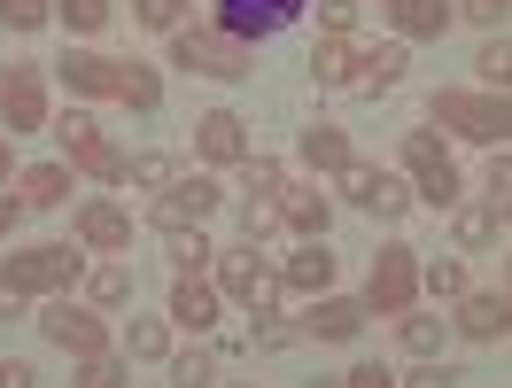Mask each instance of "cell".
<instances>
[{"instance_id": "obj_1", "label": "cell", "mask_w": 512, "mask_h": 388, "mask_svg": "<svg viewBox=\"0 0 512 388\" xmlns=\"http://www.w3.org/2000/svg\"><path fill=\"white\" fill-rule=\"evenodd\" d=\"M435 125L466 132V140H481V148H497V140H512V101H505V94H466V86H443V94H435Z\"/></svg>"}, {"instance_id": "obj_2", "label": "cell", "mask_w": 512, "mask_h": 388, "mask_svg": "<svg viewBox=\"0 0 512 388\" xmlns=\"http://www.w3.org/2000/svg\"><path fill=\"white\" fill-rule=\"evenodd\" d=\"M171 63L194 70V78H249V47L210 32V24H194V32H171Z\"/></svg>"}, {"instance_id": "obj_3", "label": "cell", "mask_w": 512, "mask_h": 388, "mask_svg": "<svg viewBox=\"0 0 512 388\" xmlns=\"http://www.w3.org/2000/svg\"><path fill=\"white\" fill-rule=\"evenodd\" d=\"M0 280L24 295H70L86 280V257H70V249H16V257L0 264Z\"/></svg>"}, {"instance_id": "obj_4", "label": "cell", "mask_w": 512, "mask_h": 388, "mask_svg": "<svg viewBox=\"0 0 512 388\" xmlns=\"http://www.w3.org/2000/svg\"><path fill=\"white\" fill-rule=\"evenodd\" d=\"M404 163H412L419 202H427V210H458V202H466V194H458V163L443 156L435 132H404Z\"/></svg>"}, {"instance_id": "obj_5", "label": "cell", "mask_w": 512, "mask_h": 388, "mask_svg": "<svg viewBox=\"0 0 512 388\" xmlns=\"http://www.w3.org/2000/svg\"><path fill=\"white\" fill-rule=\"evenodd\" d=\"M55 140H63V163H70V171H86V179H125V156L101 140V125L86 117V109L55 117Z\"/></svg>"}, {"instance_id": "obj_6", "label": "cell", "mask_w": 512, "mask_h": 388, "mask_svg": "<svg viewBox=\"0 0 512 388\" xmlns=\"http://www.w3.org/2000/svg\"><path fill=\"white\" fill-rule=\"evenodd\" d=\"M210 210H218V179L194 171V179H171V187L148 202V226H156V233H194Z\"/></svg>"}, {"instance_id": "obj_7", "label": "cell", "mask_w": 512, "mask_h": 388, "mask_svg": "<svg viewBox=\"0 0 512 388\" xmlns=\"http://www.w3.org/2000/svg\"><path fill=\"white\" fill-rule=\"evenodd\" d=\"M412 295H419V249H381V257H373V280H365V311L404 319Z\"/></svg>"}, {"instance_id": "obj_8", "label": "cell", "mask_w": 512, "mask_h": 388, "mask_svg": "<svg viewBox=\"0 0 512 388\" xmlns=\"http://www.w3.org/2000/svg\"><path fill=\"white\" fill-rule=\"evenodd\" d=\"M39 326H47V342L70 357H101L109 350V326H101V311H86V303H70V295H55L47 311H39Z\"/></svg>"}, {"instance_id": "obj_9", "label": "cell", "mask_w": 512, "mask_h": 388, "mask_svg": "<svg viewBox=\"0 0 512 388\" xmlns=\"http://www.w3.org/2000/svg\"><path fill=\"white\" fill-rule=\"evenodd\" d=\"M311 0H218V32L225 39H272V32H288L295 16H303Z\"/></svg>"}, {"instance_id": "obj_10", "label": "cell", "mask_w": 512, "mask_h": 388, "mask_svg": "<svg viewBox=\"0 0 512 388\" xmlns=\"http://www.w3.org/2000/svg\"><path fill=\"white\" fill-rule=\"evenodd\" d=\"M334 179H342V194H350L357 210H373V218H404V210H412V187H404V179H388L381 163H357L350 156Z\"/></svg>"}, {"instance_id": "obj_11", "label": "cell", "mask_w": 512, "mask_h": 388, "mask_svg": "<svg viewBox=\"0 0 512 388\" xmlns=\"http://www.w3.org/2000/svg\"><path fill=\"white\" fill-rule=\"evenodd\" d=\"M210 272H218V295L249 303V311H264V303L280 295V280H272V272L256 264V249H218V264H210Z\"/></svg>"}, {"instance_id": "obj_12", "label": "cell", "mask_w": 512, "mask_h": 388, "mask_svg": "<svg viewBox=\"0 0 512 388\" xmlns=\"http://www.w3.org/2000/svg\"><path fill=\"white\" fill-rule=\"evenodd\" d=\"M0 117H8V140L47 125V86H39V70H32V63H16L8 78H0Z\"/></svg>"}, {"instance_id": "obj_13", "label": "cell", "mask_w": 512, "mask_h": 388, "mask_svg": "<svg viewBox=\"0 0 512 388\" xmlns=\"http://www.w3.org/2000/svg\"><path fill=\"white\" fill-rule=\"evenodd\" d=\"M194 148H202L210 163H241L249 156V132H241L233 109H202V117H194Z\"/></svg>"}, {"instance_id": "obj_14", "label": "cell", "mask_w": 512, "mask_h": 388, "mask_svg": "<svg viewBox=\"0 0 512 388\" xmlns=\"http://www.w3.org/2000/svg\"><path fill=\"white\" fill-rule=\"evenodd\" d=\"M78 241L101 249V257H125L132 249V218L117 210V202H86V210H78Z\"/></svg>"}, {"instance_id": "obj_15", "label": "cell", "mask_w": 512, "mask_h": 388, "mask_svg": "<svg viewBox=\"0 0 512 388\" xmlns=\"http://www.w3.org/2000/svg\"><path fill=\"white\" fill-rule=\"evenodd\" d=\"M450 0H388V24H396V39L412 47V39H443L450 32Z\"/></svg>"}, {"instance_id": "obj_16", "label": "cell", "mask_w": 512, "mask_h": 388, "mask_svg": "<svg viewBox=\"0 0 512 388\" xmlns=\"http://www.w3.org/2000/svg\"><path fill=\"white\" fill-rule=\"evenodd\" d=\"M450 326H458L466 342H497L512 326V295H458V319Z\"/></svg>"}, {"instance_id": "obj_17", "label": "cell", "mask_w": 512, "mask_h": 388, "mask_svg": "<svg viewBox=\"0 0 512 388\" xmlns=\"http://www.w3.org/2000/svg\"><path fill=\"white\" fill-rule=\"evenodd\" d=\"M303 334H319V342H357V334H365V303H350V295H319L311 319H303Z\"/></svg>"}, {"instance_id": "obj_18", "label": "cell", "mask_w": 512, "mask_h": 388, "mask_svg": "<svg viewBox=\"0 0 512 388\" xmlns=\"http://www.w3.org/2000/svg\"><path fill=\"white\" fill-rule=\"evenodd\" d=\"M404 70H412V47H404V39L365 47V55H357V94H388V86H404Z\"/></svg>"}, {"instance_id": "obj_19", "label": "cell", "mask_w": 512, "mask_h": 388, "mask_svg": "<svg viewBox=\"0 0 512 388\" xmlns=\"http://www.w3.org/2000/svg\"><path fill=\"white\" fill-rule=\"evenodd\" d=\"M55 70H63V86H70V94H86V101L117 94V63H109V55H86V47H70Z\"/></svg>"}, {"instance_id": "obj_20", "label": "cell", "mask_w": 512, "mask_h": 388, "mask_svg": "<svg viewBox=\"0 0 512 388\" xmlns=\"http://www.w3.org/2000/svg\"><path fill=\"white\" fill-rule=\"evenodd\" d=\"M171 326L210 334V326H218V288H210V280H179V288H171Z\"/></svg>"}, {"instance_id": "obj_21", "label": "cell", "mask_w": 512, "mask_h": 388, "mask_svg": "<svg viewBox=\"0 0 512 388\" xmlns=\"http://www.w3.org/2000/svg\"><path fill=\"white\" fill-rule=\"evenodd\" d=\"M280 218H288L303 241H326V218H334V202L319 187H280Z\"/></svg>"}, {"instance_id": "obj_22", "label": "cell", "mask_w": 512, "mask_h": 388, "mask_svg": "<svg viewBox=\"0 0 512 388\" xmlns=\"http://www.w3.org/2000/svg\"><path fill=\"white\" fill-rule=\"evenodd\" d=\"M280 288H295V295H326V288H334L326 241H303V257H288V280H280Z\"/></svg>"}, {"instance_id": "obj_23", "label": "cell", "mask_w": 512, "mask_h": 388, "mask_svg": "<svg viewBox=\"0 0 512 388\" xmlns=\"http://www.w3.org/2000/svg\"><path fill=\"white\" fill-rule=\"evenodd\" d=\"M16 194H24V210H55V202H70V163H39V171H24Z\"/></svg>"}, {"instance_id": "obj_24", "label": "cell", "mask_w": 512, "mask_h": 388, "mask_svg": "<svg viewBox=\"0 0 512 388\" xmlns=\"http://www.w3.org/2000/svg\"><path fill=\"white\" fill-rule=\"evenodd\" d=\"M303 163L334 179V171L350 163V132H342V125H311V132H303Z\"/></svg>"}, {"instance_id": "obj_25", "label": "cell", "mask_w": 512, "mask_h": 388, "mask_svg": "<svg viewBox=\"0 0 512 388\" xmlns=\"http://www.w3.org/2000/svg\"><path fill=\"white\" fill-rule=\"evenodd\" d=\"M450 233H458V249L474 257V249L497 241V210H489V202H458V210H450Z\"/></svg>"}, {"instance_id": "obj_26", "label": "cell", "mask_w": 512, "mask_h": 388, "mask_svg": "<svg viewBox=\"0 0 512 388\" xmlns=\"http://www.w3.org/2000/svg\"><path fill=\"white\" fill-rule=\"evenodd\" d=\"M117 101L148 117V109H156V101H163V78H156V70H148V63H117Z\"/></svg>"}, {"instance_id": "obj_27", "label": "cell", "mask_w": 512, "mask_h": 388, "mask_svg": "<svg viewBox=\"0 0 512 388\" xmlns=\"http://www.w3.org/2000/svg\"><path fill=\"white\" fill-rule=\"evenodd\" d=\"M311 78L319 86H357V47L350 39H326L319 55H311Z\"/></svg>"}, {"instance_id": "obj_28", "label": "cell", "mask_w": 512, "mask_h": 388, "mask_svg": "<svg viewBox=\"0 0 512 388\" xmlns=\"http://www.w3.org/2000/svg\"><path fill=\"white\" fill-rule=\"evenodd\" d=\"M55 16H63V32L70 39H94V32H109V0H55Z\"/></svg>"}, {"instance_id": "obj_29", "label": "cell", "mask_w": 512, "mask_h": 388, "mask_svg": "<svg viewBox=\"0 0 512 388\" xmlns=\"http://www.w3.org/2000/svg\"><path fill=\"white\" fill-rule=\"evenodd\" d=\"M125 357H140V365L171 357V319H132L125 326Z\"/></svg>"}, {"instance_id": "obj_30", "label": "cell", "mask_w": 512, "mask_h": 388, "mask_svg": "<svg viewBox=\"0 0 512 388\" xmlns=\"http://www.w3.org/2000/svg\"><path fill=\"white\" fill-rule=\"evenodd\" d=\"M86 295H94L101 311L132 303V264H94V272H86Z\"/></svg>"}, {"instance_id": "obj_31", "label": "cell", "mask_w": 512, "mask_h": 388, "mask_svg": "<svg viewBox=\"0 0 512 388\" xmlns=\"http://www.w3.org/2000/svg\"><path fill=\"white\" fill-rule=\"evenodd\" d=\"M210 264H218V249H210L202 233H171V272H179V280H202Z\"/></svg>"}, {"instance_id": "obj_32", "label": "cell", "mask_w": 512, "mask_h": 388, "mask_svg": "<svg viewBox=\"0 0 512 388\" xmlns=\"http://www.w3.org/2000/svg\"><path fill=\"white\" fill-rule=\"evenodd\" d=\"M419 288L443 295V303H458V295H466V264H458V257H427V264H419Z\"/></svg>"}, {"instance_id": "obj_33", "label": "cell", "mask_w": 512, "mask_h": 388, "mask_svg": "<svg viewBox=\"0 0 512 388\" xmlns=\"http://www.w3.org/2000/svg\"><path fill=\"white\" fill-rule=\"evenodd\" d=\"M280 226H288V218H280V202H264V194H249V202H241V233H249V249L264 241V233H280Z\"/></svg>"}, {"instance_id": "obj_34", "label": "cell", "mask_w": 512, "mask_h": 388, "mask_svg": "<svg viewBox=\"0 0 512 388\" xmlns=\"http://www.w3.org/2000/svg\"><path fill=\"white\" fill-rule=\"evenodd\" d=\"M210 381H218V357H210V350L171 357V388H210Z\"/></svg>"}, {"instance_id": "obj_35", "label": "cell", "mask_w": 512, "mask_h": 388, "mask_svg": "<svg viewBox=\"0 0 512 388\" xmlns=\"http://www.w3.org/2000/svg\"><path fill=\"white\" fill-rule=\"evenodd\" d=\"M396 334H404V350H412V357H435V350H443V319H419V311H404V326H396Z\"/></svg>"}, {"instance_id": "obj_36", "label": "cell", "mask_w": 512, "mask_h": 388, "mask_svg": "<svg viewBox=\"0 0 512 388\" xmlns=\"http://www.w3.org/2000/svg\"><path fill=\"white\" fill-rule=\"evenodd\" d=\"M78 388H125V357H78Z\"/></svg>"}, {"instance_id": "obj_37", "label": "cell", "mask_w": 512, "mask_h": 388, "mask_svg": "<svg viewBox=\"0 0 512 388\" xmlns=\"http://www.w3.org/2000/svg\"><path fill=\"white\" fill-rule=\"evenodd\" d=\"M47 16H55V0H0V24L8 32H39Z\"/></svg>"}, {"instance_id": "obj_38", "label": "cell", "mask_w": 512, "mask_h": 388, "mask_svg": "<svg viewBox=\"0 0 512 388\" xmlns=\"http://www.w3.org/2000/svg\"><path fill=\"white\" fill-rule=\"evenodd\" d=\"M125 179H132V187H156V194H163L171 179H179V163H171V156H132Z\"/></svg>"}, {"instance_id": "obj_39", "label": "cell", "mask_w": 512, "mask_h": 388, "mask_svg": "<svg viewBox=\"0 0 512 388\" xmlns=\"http://www.w3.org/2000/svg\"><path fill=\"white\" fill-rule=\"evenodd\" d=\"M241 187H249V194H280V187H288V171H280L272 156H241Z\"/></svg>"}, {"instance_id": "obj_40", "label": "cell", "mask_w": 512, "mask_h": 388, "mask_svg": "<svg viewBox=\"0 0 512 388\" xmlns=\"http://www.w3.org/2000/svg\"><path fill=\"white\" fill-rule=\"evenodd\" d=\"M132 16H140L148 32H179V16H187V0H132Z\"/></svg>"}, {"instance_id": "obj_41", "label": "cell", "mask_w": 512, "mask_h": 388, "mask_svg": "<svg viewBox=\"0 0 512 388\" xmlns=\"http://www.w3.org/2000/svg\"><path fill=\"white\" fill-rule=\"evenodd\" d=\"M319 24H326V39H350L357 32V0H319Z\"/></svg>"}, {"instance_id": "obj_42", "label": "cell", "mask_w": 512, "mask_h": 388, "mask_svg": "<svg viewBox=\"0 0 512 388\" xmlns=\"http://www.w3.org/2000/svg\"><path fill=\"white\" fill-rule=\"evenodd\" d=\"M489 210H497V218H512V156L489 163Z\"/></svg>"}, {"instance_id": "obj_43", "label": "cell", "mask_w": 512, "mask_h": 388, "mask_svg": "<svg viewBox=\"0 0 512 388\" xmlns=\"http://www.w3.org/2000/svg\"><path fill=\"white\" fill-rule=\"evenodd\" d=\"M249 342H256V350H288L295 326H288V319H272V311H256V334H249Z\"/></svg>"}, {"instance_id": "obj_44", "label": "cell", "mask_w": 512, "mask_h": 388, "mask_svg": "<svg viewBox=\"0 0 512 388\" xmlns=\"http://www.w3.org/2000/svg\"><path fill=\"white\" fill-rule=\"evenodd\" d=\"M481 78H489V86H497V94H505V78H512V47H481Z\"/></svg>"}, {"instance_id": "obj_45", "label": "cell", "mask_w": 512, "mask_h": 388, "mask_svg": "<svg viewBox=\"0 0 512 388\" xmlns=\"http://www.w3.org/2000/svg\"><path fill=\"white\" fill-rule=\"evenodd\" d=\"M466 373H450V365H419L412 381H396V388H458Z\"/></svg>"}, {"instance_id": "obj_46", "label": "cell", "mask_w": 512, "mask_h": 388, "mask_svg": "<svg viewBox=\"0 0 512 388\" xmlns=\"http://www.w3.org/2000/svg\"><path fill=\"white\" fill-rule=\"evenodd\" d=\"M342 388H396V373L388 365H357V373H342Z\"/></svg>"}, {"instance_id": "obj_47", "label": "cell", "mask_w": 512, "mask_h": 388, "mask_svg": "<svg viewBox=\"0 0 512 388\" xmlns=\"http://www.w3.org/2000/svg\"><path fill=\"white\" fill-rule=\"evenodd\" d=\"M512 0H458V16H474V24H505Z\"/></svg>"}, {"instance_id": "obj_48", "label": "cell", "mask_w": 512, "mask_h": 388, "mask_svg": "<svg viewBox=\"0 0 512 388\" xmlns=\"http://www.w3.org/2000/svg\"><path fill=\"white\" fill-rule=\"evenodd\" d=\"M32 381H39V373L24 365V357H0V388H32Z\"/></svg>"}, {"instance_id": "obj_49", "label": "cell", "mask_w": 512, "mask_h": 388, "mask_svg": "<svg viewBox=\"0 0 512 388\" xmlns=\"http://www.w3.org/2000/svg\"><path fill=\"white\" fill-rule=\"evenodd\" d=\"M16 218H24V194H8V187H0V241L16 233Z\"/></svg>"}, {"instance_id": "obj_50", "label": "cell", "mask_w": 512, "mask_h": 388, "mask_svg": "<svg viewBox=\"0 0 512 388\" xmlns=\"http://www.w3.org/2000/svg\"><path fill=\"white\" fill-rule=\"evenodd\" d=\"M24 303H32V295H24V288H8V280H0V319H24Z\"/></svg>"}, {"instance_id": "obj_51", "label": "cell", "mask_w": 512, "mask_h": 388, "mask_svg": "<svg viewBox=\"0 0 512 388\" xmlns=\"http://www.w3.org/2000/svg\"><path fill=\"white\" fill-rule=\"evenodd\" d=\"M8 179H16V140L0 132V187H8Z\"/></svg>"}, {"instance_id": "obj_52", "label": "cell", "mask_w": 512, "mask_h": 388, "mask_svg": "<svg viewBox=\"0 0 512 388\" xmlns=\"http://www.w3.org/2000/svg\"><path fill=\"white\" fill-rule=\"evenodd\" d=\"M505 295H512V272H505Z\"/></svg>"}, {"instance_id": "obj_53", "label": "cell", "mask_w": 512, "mask_h": 388, "mask_svg": "<svg viewBox=\"0 0 512 388\" xmlns=\"http://www.w3.org/2000/svg\"><path fill=\"white\" fill-rule=\"evenodd\" d=\"M505 86H512V78H505Z\"/></svg>"}]
</instances>
